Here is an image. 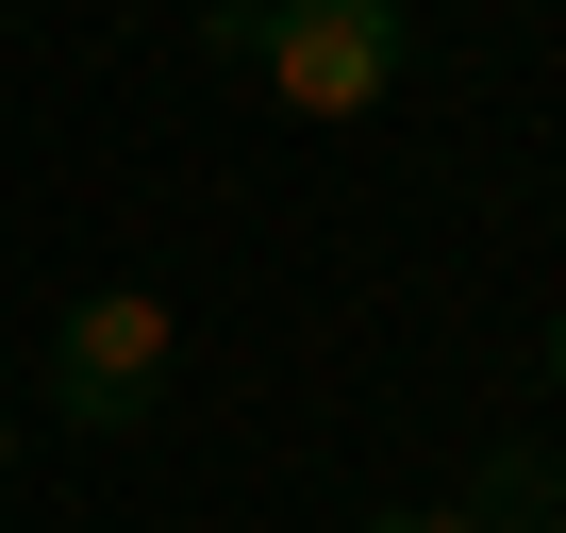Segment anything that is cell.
I'll return each instance as SVG.
<instances>
[{"label": "cell", "instance_id": "obj_3", "mask_svg": "<svg viewBox=\"0 0 566 533\" xmlns=\"http://www.w3.org/2000/svg\"><path fill=\"white\" fill-rule=\"evenodd\" d=\"M450 516H483V533H549V516H566V450L500 433V450L467 467V500H450Z\"/></svg>", "mask_w": 566, "mask_h": 533}, {"label": "cell", "instance_id": "obj_5", "mask_svg": "<svg viewBox=\"0 0 566 533\" xmlns=\"http://www.w3.org/2000/svg\"><path fill=\"white\" fill-rule=\"evenodd\" d=\"M549 400H566V317H549Z\"/></svg>", "mask_w": 566, "mask_h": 533}, {"label": "cell", "instance_id": "obj_2", "mask_svg": "<svg viewBox=\"0 0 566 533\" xmlns=\"http://www.w3.org/2000/svg\"><path fill=\"white\" fill-rule=\"evenodd\" d=\"M167 367H184V317H167L150 284H84V301L51 317V400H67L84 433H134V417L167 400Z\"/></svg>", "mask_w": 566, "mask_h": 533}, {"label": "cell", "instance_id": "obj_4", "mask_svg": "<svg viewBox=\"0 0 566 533\" xmlns=\"http://www.w3.org/2000/svg\"><path fill=\"white\" fill-rule=\"evenodd\" d=\"M367 533H483V516H450V500H417V516H367Z\"/></svg>", "mask_w": 566, "mask_h": 533}, {"label": "cell", "instance_id": "obj_6", "mask_svg": "<svg viewBox=\"0 0 566 533\" xmlns=\"http://www.w3.org/2000/svg\"><path fill=\"white\" fill-rule=\"evenodd\" d=\"M0 467H18V417H0Z\"/></svg>", "mask_w": 566, "mask_h": 533}, {"label": "cell", "instance_id": "obj_1", "mask_svg": "<svg viewBox=\"0 0 566 533\" xmlns=\"http://www.w3.org/2000/svg\"><path fill=\"white\" fill-rule=\"evenodd\" d=\"M200 51L266 67V101H283V117L350 134V117H384V101H400L417 18H400V0H200Z\"/></svg>", "mask_w": 566, "mask_h": 533}, {"label": "cell", "instance_id": "obj_7", "mask_svg": "<svg viewBox=\"0 0 566 533\" xmlns=\"http://www.w3.org/2000/svg\"><path fill=\"white\" fill-rule=\"evenodd\" d=\"M549 533H566V516H549Z\"/></svg>", "mask_w": 566, "mask_h": 533}]
</instances>
